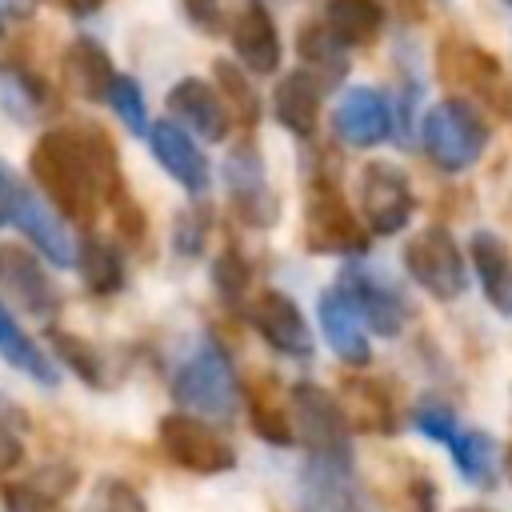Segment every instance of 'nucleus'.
I'll return each instance as SVG.
<instances>
[{
  "label": "nucleus",
  "instance_id": "f257e3e1",
  "mask_svg": "<svg viewBox=\"0 0 512 512\" xmlns=\"http://www.w3.org/2000/svg\"><path fill=\"white\" fill-rule=\"evenodd\" d=\"M28 176L36 192L72 224H92L108 200L128 188L120 172V152L96 120H68L48 132L28 152Z\"/></svg>",
  "mask_w": 512,
  "mask_h": 512
},
{
  "label": "nucleus",
  "instance_id": "f03ea898",
  "mask_svg": "<svg viewBox=\"0 0 512 512\" xmlns=\"http://www.w3.org/2000/svg\"><path fill=\"white\" fill-rule=\"evenodd\" d=\"M292 432L308 448V468L316 472H352V428L332 392L312 380L288 388Z\"/></svg>",
  "mask_w": 512,
  "mask_h": 512
},
{
  "label": "nucleus",
  "instance_id": "7ed1b4c3",
  "mask_svg": "<svg viewBox=\"0 0 512 512\" xmlns=\"http://www.w3.org/2000/svg\"><path fill=\"white\" fill-rule=\"evenodd\" d=\"M436 76L460 92V100L488 108L496 116H512V80L504 64L484 48L456 32L440 36L436 44Z\"/></svg>",
  "mask_w": 512,
  "mask_h": 512
},
{
  "label": "nucleus",
  "instance_id": "20e7f679",
  "mask_svg": "<svg viewBox=\"0 0 512 512\" xmlns=\"http://www.w3.org/2000/svg\"><path fill=\"white\" fill-rule=\"evenodd\" d=\"M488 140H492L488 120L480 116L476 104H468L460 96L440 100L420 120V148H424V156L440 172H464V168H472L488 152Z\"/></svg>",
  "mask_w": 512,
  "mask_h": 512
},
{
  "label": "nucleus",
  "instance_id": "39448f33",
  "mask_svg": "<svg viewBox=\"0 0 512 512\" xmlns=\"http://www.w3.org/2000/svg\"><path fill=\"white\" fill-rule=\"evenodd\" d=\"M172 400L184 412L196 416H212V420H228L240 404V380L236 368L228 360V352L208 336L192 348V356L176 368L172 376Z\"/></svg>",
  "mask_w": 512,
  "mask_h": 512
},
{
  "label": "nucleus",
  "instance_id": "423d86ee",
  "mask_svg": "<svg viewBox=\"0 0 512 512\" xmlns=\"http://www.w3.org/2000/svg\"><path fill=\"white\" fill-rule=\"evenodd\" d=\"M304 248L312 256H360L368 252V228L348 208L336 176L316 172L304 196Z\"/></svg>",
  "mask_w": 512,
  "mask_h": 512
},
{
  "label": "nucleus",
  "instance_id": "0eeeda50",
  "mask_svg": "<svg viewBox=\"0 0 512 512\" xmlns=\"http://www.w3.org/2000/svg\"><path fill=\"white\" fill-rule=\"evenodd\" d=\"M156 444H160V452L176 468H184L192 476H220V472H232L236 468L232 440L224 432H216L196 412H168V416H160Z\"/></svg>",
  "mask_w": 512,
  "mask_h": 512
},
{
  "label": "nucleus",
  "instance_id": "6e6552de",
  "mask_svg": "<svg viewBox=\"0 0 512 512\" xmlns=\"http://www.w3.org/2000/svg\"><path fill=\"white\" fill-rule=\"evenodd\" d=\"M404 272L416 280V288H424L432 300H444V304L468 288L464 252L444 224H428L404 244Z\"/></svg>",
  "mask_w": 512,
  "mask_h": 512
},
{
  "label": "nucleus",
  "instance_id": "1a4fd4ad",
  "mask_svg": "<svg viewBox=\"0 0 512 512\" xmlns=\"http://www.w3.org/2000/svg\"><path fill=\"white\" fill-rule=\"evenodd\" d=\"M224 196H228V208L236 212L240 224L264 232L280 220V196L268 180V168H264V156L256 152V144H232L228 156H224Z\"/></svg>",
  "mask_w": 512,
  "mask_h": 512
},
{
  "label": "nucleus",
  "instance_id": "9d476101",
  "mask_svg": "<svg viewBox=\"0 0 512 512\" xmlns=\"http://www.w3.org/2000/svg\"><path fill=\"white\" fill-rule=\"evenodd\" d=\"M356 200H360V216H364L368 232H376V236H396L400 228H408V220L416 212L408 172L392 160H368L360 168Z\"/></svg>",
  "mask_w": 512,
  "mask_h": 512
},
{
  "label": "nucleus",
  "instance_id": "9b49d317",
  "mask_svg": "<svg viewBox=\"0 0 512 512\" xmlns=\"http://www.w3.org/2000/svg\"><path fill=\"white\" fill-rule=\"evenodd\" d=\"M248 320L272 352H280L288 360H308L312 356V328H308L300 304L288 292H280V288L256 292L248 300Z\"/></svg>",
  "mask_w": 512,
  "mask_h": 512
},
{
  "label": "nucleus",
  "instance_id": "f8f14e48",
  "mask_svg": "<svg viewBox=\"0 0 512 512\" xmlns=\"http://www.w3.org/2000/svg\"><path fill=\"white\" fill-rule=\"evenodd\" d=\"M336 292L356 308L360 324H368L376 336L392 340V336L404 332V324H408V304L400 300V292H396L392 284L376 280L364 264H348V268L340 272V280H336Z\"/></svg>",
  "mask_w": 512,
  "mask_h": 512
},
{
  "label": "nucleus",
  "instance_id": "ddd939ff",
  "mask_svg": "<svg viewBox=\"0 0 512 512\" xmlns=\"http://www.w3.org/2000/svg\"><path fill=\"white\" fill-rule=\"evenodd\" d=\"M0 288L36 320H52L60 312V288L28 248L0 244Z\"/></svg>",
  "mask_w": 512,
  "mask_h": 512
},
{
  "label": "nucleus",
  "instance_id": "4468645a",
  "mask_svg": "<svg viewBox=\"0 0 512 512\" xmlns=\"http://www.w3.org/2000/svg\"><path fill=\"white\" fill-rule=\"evenodd\" d=\"M148 148L156 156V164L192 196H204L208 184H212V168H208V156L200 152V144L192 140L188 128H180L172 116L168 120H156L148 124Z\"/></svg>",
  "mask_w": 512,
  "mask_h": 512
},
{
  "label": "nucleus",
  "instance_id": "2eb2a0df",
  "mask_svg": "<svg viewBox=\"0 0 512 512\" xmlns=\"http://www.w3.org/2000/svg\"><path fill=\"white\" fill-rule=\"evenodd\" d=\"M332 132L348 148H376L392 136V104L384 100V92L352 84L332 112Z\"/></svg>",
  "mask_w": 512,
  "mask_h": 512
},
{
  "label": "nucleus",
  "instance_id": "dca6fc26",
  "mask_svg": "<svg viewBox=\"0 0 512 512\" xmlns=\"http://www.w3.org/2000/svg\"><path fill=\"white\" fill-rule=\"evenodd\" d=\"M164 104H168V112H172V120H176L180 128L196 132V136L208 140V144H220V140L232 132V116H228V108H224L216 84H208V80H200V76L176 80V84L168 88Z\"/></svg>",
  "mask_w": 512,
  "mask_h": 512
},
{
  "label": "nucleus",
  "instance_id": "f3484780",
  "mask_svg": "<svg viewBox=\"0 0 512 512\" xmlns=\"http://www.w3.org/2000/svg\"><path fill=\"white\" fill-rule=\"evenodd\" d=\"M0 92H4V108L12 120L32 124L44 116L60 112V92L52 80H44V72L28 60V56H8L0 60Z\"/></svg>",
  "mask_w": 512,
  "mask_h": 512
},
{
  "label": "nucleus",
  "instance_id": "a211bd4d",
  "mask_svg": "<svg viewBox=\"0 0 512 512\" xmlns=\"http://www.w3.org/2000/svg\"><path fill=\"white\" fill-rule=\"evenodd\" d=\"M340 408H344V420L348 428L356 432H368V436H396L400 432V412H396V396L384 380L376 376H360V372H348L340 380Z\"/></svg>",
  "mask_w": 512,
  "mask_h": 512
},
{
  "label": "nucleus",
  "instance_id": "6ab92c4d",
  "mask_svg": "<svg viewBox=\"0 0 512 512\" xmlns=\"http://www.w3.org/2000/svg\"><path fill=\"white\" fill-rule=\"evenodd\" d=\"M232 48H236V60L244 64V72H252V76H272L280 68L284 44H280L272 12L260 0H244L240 16L232 20Z\"/></svg>",
  "mask_w": 512,
  "mask_h": 512
},
{
  "label": "nucleus",
  "instance_id": "aec40b11",
  "mask_svg": "<svg viewBox=\"0 0 512 512\" xmlns=\"http://www.w3.org/2000/svg\"><path fill=\"white\" fill-rule=\"evenodd\" d=\"M12 228H16L24 240H32L36 252H40L52 268H68V264H72L76 244H72V236H68V228H64V216H60L36 188L24 192V200H20L16 216H12Z\"/></svg>",
  "mask_w": 512,
  "mask_h": 512
},
{
  "label": "nucleus",
  "instance_id": "412c9836",
  "mask_svg": "<svg viewBox=\"0 0 512 512\" xmlns=\"http://www.w3.org/2000/svg\"><path fill=\"white\" fill-rule=\"evenodd\" d=\"M44 336H48L56 360H60L80 384H88V388H96V392H108V388L120 384L124 368L116 364V356H112L108 348H100V344H92V340H84V336L60 328V324H48Z\"/></svg>",
  "mask_w": 512,
  "mask_h": 512
},
{
  "label": "nucleus",
  "instance_id": "4be33fe9",
  "mask_svg": "<svg viewBox=\"0 0 512 512\" xmlns=\"http://www.w3.org/2000/svg\"><path fill=\"white\" fill-rule=\"evenodd\" d=\"M320 100H324V80L308 68H292L272 92V112L280 128H288L300 140H312L320 124Z\"/></svg>",
  "mask_w": 512,
  "mask_h": 512
},
{
  "label": "nucleus",
  "instance_id": "5701e85b",
  "mask_svg": "<svg viewBox=\"0 0 512 512\" xmlns=\"http://www.w3.org/2000/svg\"><path fill=\"white\" fill-rule=\"evenodd\" d=\"M316 320H320V336L324 344L348 364V368H364L372 360V344L364 336V324L356 316V308L336 292H320V304H316Z\"/></svg>",
  "mask_w": 512,
  "mask_h": 512
},
{
  "label": "nucleus",
  "instance_id": "b1692460",
  "mask_svg": "<svg viewBox=\"0 0 512 512\" xmlns=\"http://www.w3.org/2000/svg\"><path fill=\"white\" fill-rule=\"evenodd\" d=\"M468 256H472V272L480 276L484 300L500 316H512V248L504 244V236L476 228L468 240Z\"/></svg>",
  "mask_w": 512,
  "mask_h": 512
},
{
  "label": "nucleus",
  "instance_id": "393cba45",
  "mask_svg": "<svg viewBox=\"0 0 512 512\" xmlns=\"http://www.w3.org/2000/svg\"><path fill=\"white\" fill-rule=\"evenodd\" d=\"M60 76H64V84H68L80 100L104 104L116 68H112V56L104 52L100 40L76 36V40H68V48H64V56H60Z\"/></svg>",
  "mask_w": 512,
  "mask_h": 512
},
{
  "label": "nucleus",
  "instance_id": "a878e982",
  "mask_svg": "<svg viewBox=\"0 0 512 512\" xmlns=\"http://www.w3.org/2000/svg\"><path fill=\"white\" fill-rule=\"evenodd\" d=\"M240 400L248 404V420H252V428H256L260 440H268V444H276V448L296 444L288 392H284L272 376H252V380L244 384Z\"/></svg>",
  "mask_w": 512,
  "mask_h": 512
},
{
  "label": "nucleus",
  "instance_id": "bb28decb",
  "mask_svg": "<svg viewBox=\"0 0 512 512\" xmlns=\"http://www.w3.org/2000/svg\"><path fill=\"white\" fill-rule=\"evenodd\" d=\"M72 264L80 268L84 288H88L92 296H100V300L124 292V284H128V268H124L120 244H112V240L100 236V232H84V240H80V248H76V256H72Z\"/></svg>",
  "mask_w": 512,
  "mask_h": 512
},
{
  "label": "nucleus",
  "instance_id": "cd10ccee",
  "mask_svg": "<svg viewBox=\"0 0 512 512\" xmlns=\"http://www.w3.org/2000/svg\"><path fill=\"white\" fill-rule=\"evenodd\" d=\"M348 44L324 24V20H308L300 32H296V56H300V64L308 68V72H316L320 80H324V88L328 84H336V80H344V72H348Z\"/></svg>",
  "mask_w": 512,
  "mask_h": 512
},
{
  "label": "nucleus",
  "instance_id": "c85d7f7f",
  "mask_svg": "<svg viewBox=\"0 0 512 512\" xmlns=\"http://www.w3.org/2000/svg\"><path fill=\"white\" fill-rule=\"evenodd\" d=\"M0 356H4L16 372H24L28 380H36V384H44V388H56V380H60L52 356L16 324V316L8 312L4 300H0Z\"/></svg>",
  "mask_w": 512,
  "mask_h": 512
},
{
  "label": "nucleus",
  "instance_id": "c756f323",
  "mask_svg": "<svg viewBox=\"0 0 512 512\" xmlns=\"http://www.w3.org/2000/svg\"><path fill=\"white\" fill-rule=\"evenodd\" d=\"M444 448L452 452L456 472L472 488H480V492H492L496 488V440L484 428H456Z\"/></svg>",
  "mask_w": 512,
  "mask_h": 512
},
{
  "label": "nucleus",
  "instance_id": "7c9ffc66",
  "mask_svg": "<svg viewBox=\"0 0 512 512\" xmlns=\"http://www.w3.org/2000/svg\"><path fill=\"white\" fill-rule=\"evenodd\" d=\"M384 4L380 0H328L324 4V24L348 44V48H364L380 36L384 28Z\"/></svg>",
  "mask_w": 512,
  "mask_h": 512
},
{
  "label": "nucleus",
  "instance_id": "2f4dec72",
  "mask_svg": "<svg viewBox=\"0 0 512 512\" xmlns=\"http://www.w3.org/2000/svg\"><path fill=\"white\" fill-rule=\"evenodd\" d=\"M212 76H216V92H220L228 116L240 120L244 128H256V124H260V92H256V84L248 80V72L220 56V60L212 64Z\"/></svg>",
  "mask_w": 512,
  "mask_h": 512
},
{
  "label": "nucleus",
  "instance_id": "473e14b6",
  "mask_svg": "<svg viewBox=\"0 0 512 512\" xmlns=\"http://www.w3.org/2000/svg\"><path fill=\"white\" fill-rule=\"evenodd\" d=\"M28 428H32L28 412L16 400L0 396V476H12V472L24 468V460H28Z\"/></svg>",
  "mask_w": 512,
  "mask_h": 512
},
{
  "label": "nucleus",
  "instance_id": "72a5a7b5",
  "mask_svg": "<svg viewBox=\"0 0 512 512\" xmlns=\"http://www.w3.org/2000/svg\"><path fill=\"white\" fill-rule=\"evenodd\" d=\"M212 288L228 308H240L252 288V264L236 244H224V252L212 260Z\"/></svg>",
  "mask_w": 512,
  "mask_h": 512
},
{
  "label": "nucleus",
  "instance_id": "f704fd0d",
  "mask_svg": "<svg viewBox=\"0 0 512 512\" xmlns=\"http://www.w3.org/2000/svg\"><path fill=\"white\" fill-rule=\"evenodd\" d=\"M104 104L116 112V120H120L132 136H144V132H148V104H144V88H140L132 76L116 72V76H112V84H108Z\"/></svg>",
  "mask_w": 512,
  "mask_h": 512
},
{
  "label": "nucleus",
  "instance_id": "c9c22d12",
  "mask_svg": "<svg viewBox=\"0 0 512 512\" xmlns=\"http://www.w3.org/2000/svg\"><path fill=\"white\" fill-rule=\"evenodd\" d=\"M208 232H212V208L208 204H188L172 220V252L184 256V260H196L208 244Z\"/></svg>",
  "mask_w": 512,
  "mask_h": 512
},
{
  "label": "nucleus",
  "instance_id": "e433bc0d",
  "mask_svg": "<svg viewBox=\"0 0 512 512\" xmlns=\"http://www.w3.org/2000/svg\"><path fill=\"white\" fill-rule=\"evenodd\" d=\"M84 512H148V504L124 476H100L88 492Z\"/></svg>",
  "mask_w": 512,
  "mask_h": 512
},
{
  "label": "nucleus",
  "instance_id": "4c0bfd02",
  "mask_svg": "<svg viewBox=\"0 0 512 512\" xmlns=\"http://www.w3.org/2000/svg\"><path fill=\"white\" fill-rule=\"evenodd\" d=\"M0 504L4 512H68L64 496H52L48 488H40L36 480H12L0 488Z\"/></svg>",
  "mask_w": 512,
  "mask_h": 512
},
{
  "label": "nucleus",
  "instance_id": "58836bf2",
  "mask_svg": "<svg viewBox=\"0 0 512 512\" xmlns=\"http://www.w3.org/2000/svg\"><path fill=\"white\" fill-rule=\"evenodd\" d=\"M412 424H416V432H424V436L436 440V444H448L452 432L460 428L452 404L440 400V396H420V400L412 404Z\"/></svg>",
  "mask_w": 512,
  "mask_h": 512
},
{
  "label": "nucleus",
  "instance_id": "ea45409f",
  "mask_svg": "<svg viewBox=\"0 0 512 512\" xmlns=\"http://www.w3.org/2000/svg\"><path fill=\"white\" fill-rule=\"evenodd\" d=\"M108 212H112V228H116V236H120L124 244L140 248V244L148 240V216H144V208L136 204V196H132L128 188H120V192L108 200Z\"/></svg>",
  "mask_w": 512,
  "mask_h": 512
},
{
  "label": "nucleus",
  "instance_id": "a19ab883",
  "mask_svg": "<svg viewBox=\"0 0 512 512\" xmlns=\"http://www.w3.org/2000/svg\"><path fill=\"white\" fill-rule=\"evenodd\" d=\"M184 16L196 32L204 36H216L224 32V4L220 0H184Z\"/></svg>",
  "mask_w": 512,
  "mask_h": 512
},
{
  "label": "nucleus",
  "instance_id": "79ce46f5",
  "mask_svg": "<svg viewBox=\"0 0 512 512\" xmlns=\"http://www.w3.org/2000/svg\"><path fill=\"white\" fill-rule=\"evenodd\" d=\"M24 192H28V184L0 160V228H12V216L24 200Z\"/></svg>",
  "mask_w": 512,
  "mask_h": 512
},
{
  "label": "nucleus",
  "instance_id": "37998d69",
  "mask_svg": "<svg viewBox=\"0 0 512 512\" xmlns=\"http://www.w3.org/2000/svg\"><path fill=\"white\" fill-rule=\"evenodd\" d=\"M408 512H436V488L424 472L408 480Z\"/></svg>",
  "mask_w": 512,
  "mask_h": 512
},
{
  "label": "nucleus",
  "instance_id": "c03bdc74",
  "mask_svg": "<svg viewBox=\"0 0 512 512\" xmlns=\"http://www.w3.org/2000/svg\"><path fill=\"white\" fill-rule=\"evenodd\" d=\"M44 4H52V8H60V12H68L72 20H84V16H96L108 0H44Z\"/></svg>",
  "mask_w": 512,
  "mask_h": 512
},
{
  "label": "nucleus",
  "instance_id": "a18cd8bd",
  "mask_svg": "<svg viewBox=\"0 0 512 512\" xmlns=\"http://www.w3.org/2000/svg\"><path fill=\"white\" fill-rule=\"evenodd\" d=\"M396 12L400 20H424V0H384V12Z\"/></svg>",
  "mask_w": 512,
  "mask_h": 512
},
{
  "label": "nucleus",
  "instance_id": "49530a36",
  "mask_svg": "<svg viewBox=\"0 0 512 512\" xmlns=\"http://www.w3.org/2000/svg\"><path fill=\"white\" fill-rule=\"evenodd\" d=\"M504 476L512 480V444H508V452H504Z\"/></svg>",
  "mask_w": 512,
  "mask_h": 512
},
{
  "label": "nucleus",
  "instance_id": "de8ad7c7",
  "mask_svg": "<svg viewBox=\"0 0 512 512\" xmlns=\"http://www.w3.org/2000/svg\"><path fill=\"white\" fill-rule=\"evenodd\" d=\"M460 512H488V508H460Z\"/></svg>",
  "mask_w": 512,
  "mask_h": 512
},
{
  "label": "nucleus",
  "instance_id": "09e8293b",
  "mask_svg": "<svg viewBox=\"0 0 512 512\" xmlns=\"http://www.w3.org/2000/svg\"><path fill=\"white\" fill-rule=\"evenodd\" d=\"M0 32H4V20H0Z\"/></svg>",
  "mask_w": 512,
  "mask_h": 512
},
{
  "label": "nucleus",
  "instance_id": "8fccbe9b",
  "mask_svg": "<svg viewBox=\"0 0 512 512\" xmlns=\"http://www.w3.org/2000/svg\"><path fill=\"white\" fill-rule=\"evenodd\" d=\"M504 4H508V8H512V0H504Z\"/></svg>",
  "mask_w": 512,
  "mask_h": 512
}]
</instances>
